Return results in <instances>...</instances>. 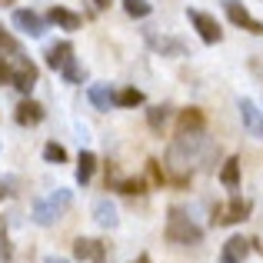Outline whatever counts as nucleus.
Segmentation results:
<instances>
[{
	"mask_svg": "<svg viewBox=\"0 0 263 263\" xmlns=\"http://www.w3.org/2000/svg\"><path fill=\"white\" fill-rule=\"evenodd\" d=\"M93 4H97V7H110V0H93Z\"/></svg>",
	"mask_w": 263,
	"mask_h": 263,
	"instance_id": "30",
	"label": "nucleus"
},
{
	"mask_svg": "<svg viewBox=\"0 0 263 263\" xmlns=\"http://www.w3.org/2000/svg\"><path fill=\"white\" fill-rule=\"evenodd\" d=\"M150 47H154V50H160V53H174V57H183L186 53V47L180 44V40H167V37H150Z\"/></svg>",
	"mask_w": 263,
	"mask_h": 263,
	"instance_id": "20",
	"label": "nucleus"
},
{
	"mask_svg": "<svg viewBox=\"0 0 263 263\" xmlns=\"http://www.w3.org/2000/svg\"><path fill=\"white\" fill-rule=\"evenodd\" d=\"M44 160H47V163H64V160H67V150L60 147V143L50 140V143L44 147Z\"/></svg>",
	"mask_w": 263,
	"mask_h": 263,
	"instance_id": "24",
	"label": "nucleus"
},
{
	"mask_svg": "<svg viewBox=\"0 0 263 263\" xmlns=\"http://www.w3.org/2000/svg\"><path fill=\"white\" fill-rule=\"evenodd\" d=\"M40 120H44V107H40V103L24 100L17 107V123L20 127H33V123H40Z\"/></svg>",
	"mask_w": 263,
	"mask_h": 263,
	"instance_id": "14",
	"label": "nucleus"
},
{
	"mask_svg": "<svg viewBox=\"0 0 263 263\" xmlns=\"http://www.w3.org/2000/svg\"><path fill=\"white\" fill-rule=\"evenodd\" d=\"M50 20L60 27V30H80V24H84V17L73 10H67V7H53L50 10Z\"/></svg>",
	"mask_w": 263,
	"mask_h": 263,
	"instance_id": "13",
	"label": "nucleus"
},
{
	"mask_svg": "<svg viewBox=\"0 0 263 263\" xmlns=\"http://www.w3.org/2000/svg\"><path fill=\"white\" fill-rule=\"evenodd\" d=\"M167 120H170V107H150L147 110V123H150V130L154 134H163V127H167Z\"/></svg>",
	"mask_w": 263,
	"mask_h": 263,
	"instance_id": "18",
	"label": "nucleus"
},
{
	"mask_svg": "<svg viewBox=\"0 0 263 263\" xmlns=\"http://www.w3.org/2000/svg\"><path fill=\"white\" fill-rule=\"evenodd\" d=\"M186 17H190V24L197 27V33H200V40H203V44H220L223 30H220V24L210 17V13H203V10H186Z\"/></svg>",
	"mask_w": 263,
	"mask_h": 263,
	"instance_id": "5",
	"label": "nucleus"
},
{
	"mask_svg": "<svg viewBox=\"0 0 263 263\" xmlns=\"http://www.w3.org/2000/svg\"><path fill=\"white\" fill-rule=\"evenodd\" d=\"M220 183H223L227 190H237V186H240V160H237V157H230V160L223 163V170H220Z\"/></svg>",
	"mask_w": 263,
	"mask_h": 263,
	"instance_id": "16",
	"label": "nucleus"
},
{
	"mask_svg": "<svg viewBox=\"0 0 263 263\" xmlns=\"http://www.w3.org/2000/svg\"><path fill=\"white\" fill-rule=\"evenodd\" d=\"M247 253H250V240L247 237H230L220 250V263H243Z\"/></svg>",
	"mask_w": 263,
	"mask_h": 263,
	"instance_id": "10",
	"label": "nucleus"
},
{
	"mask_svg": "<svg viewBox=\"0 0 263 263\" xmlns=\"http://www.w3.org/2000/svg\"><path fill=\"white\" fill-rule=\"evenodd\" d=\"M150 177H154V183H163V180H167V177H163V170H160V163H157V160H150Z\"/></svg>",
	"mask_w": 263,
	"mask_h": 263,
	"instance_id": "26",
	"label": "nucleus"
},
{
	"mask_svg": "<svg viewBox=\"0 0 263 263\" xmlns=\"http://www.w3.org/2000/svg\"><path fill=\"white\" fill-rule=\"evenodd\" d=\"M87 97H90V103H93L97 110H110V107H114V90H110V87L97 84V87L87 90Z\"/></svg>",
	"mask_w": 263,
	"mask_h": 263,
	"instance_id": "17",
	"label": "nucleus"
},
{
	"mask_svg": "<svg viewBox=\"0 0 263 263\" xmlns=\"http://www.w3.org/2000/svg\"><path fill=\"white\" fill-rule=\"evenodd\" d=\"M223 10H227V17H230L237 27H243V30H250V33H263V24L250 17V10H247L240 0H223Z\"/></svg>",
	"mask_w": 263,
	"mask_h": 263,
	"instance_id": "6",
	"label": "nucleus"
},
{
	"mask_svg": "<svg viewBox=\"0 0 263 263\" xmlns=\"http://www.w3.org/2000/svg\"><path fill=\"white\" fill-rule=\"evenodd\" d=\"M250 217V200L243 197H233L230 203H220L217 210H213V223L220 227H230V223H240V220Z\"/></svg>",
	"mask_w": 263,
	"mask_h": 263,
	"instance_id": "4",
	"label": "nucleus"
},
{
	"mask_svg": "<svg viewBox=\"0 0 263 263\" xmlns=\"http://www.w3.org/2000/svg\"><path fill=\"white\" fill-rule=\"evenodd\" d=\"M203 114H200L197 107H190V110H183L180 114V120H177V134L180 137H186V134H203Z\"/></svg>",
	"mask_w": 263,
	"mask_h": 263,
	"instance_id": "11",
	"label": "nucleus"
},
{
	"mask_svg": "<svg viewBox=\"0 0 263 263\" xmlns=\"http://www.w3.org/2000/svg\"><path fill=\"white\" fill-rule=\"evenodd\" d=\"M70 60H73V47L67 44V40H60V44H53L50 50H47V67H53V70H64Z\"/></svg>",
	"mask_w": 263,
	"mask_h": 263,
	"instance_id": "12",
	"label": "nucleus"
},
{
	"mask_svg": "<svg viewBox=\"0 0 263 263\" xmlns=\"http://www.w3.org/2000/svg\"><path fill=\"white\" fill-rule=\"evenodd\" d=\"M0 53H10V57H13V53H20V44L4 30V27H0Z\"/></svg>",
	"mask_w": 263,
	"mask_h": 263,
	"instance_id": "25",
	"label": "nucleus"
},
{
	"mask_svg": "<svg viewBox=\"0 0 263 263\" xmlns=\"http://www.w3.org/2000/svg\"><path fill=\"white\" fill-rule=\"evenodd\" d=\"M134 263H150V257H147V253H140V257H137Z\"/></svg>",
	"mask_w": 263,
	"mask_h": 263,
	"instance_id": "29",
	"label": "nucleus"
},
{
	"mask_svg": "<svg viewBox=\"0 0 263 263\" xmlns=\"http://www.w3.org/2000/svg\"><path fill=\"white\" fill-rule=\"evenodd\" d=\"M114 103L117 107H137V103H143V93L137 87H127V90H120V93H114Z\"/></svg>",
	"mask_w": 263,
	"mask_h": 263,
	"instance_id": "21",
	"label": "nucleus"
},
{
	"mask_svg": "<svg viewBox=\"0 0 263 263\" xmlns=\"http://www.w3.org/2000/svg\"><path fill=\"white\" fill-rule=\"evenodd\" d=\"M93 220L100 227H117V210H114V203H110V200H97L93 203Z\"/></svg>",
	"mask_w": 263,
	"mask_h": 263,
	"instance_id": "15",
	"label": "nucleus"
},
{
	"mask_svg": "<svg viewBox=\"0 0 263 263\" xmlns=\"http://www.w3.org/2000/svg\"><path fill=\"white\" fill-rule=\"evenodd\" d=\"M240 117H243V127L250 137H257V140H263V114L260 107L253 100H240Z\"/></svg>",
	"mask_w": 263,
	"mask_h": 263,
	"instance_id": "9",
	"label": "nucleus"
},
{
	"mask_svg": "<svg viewBox=\"0 0 263 263\" xmlns=\"http://www.w3.org/2000/svg\"><path fill=\"white\" fill-rule=\"evenodd\" d=\"M123 10H127L130 17H150L154 7H150L147 0H123Z\"/></svg>",
	"mask_w": 263,
	"mask_h": 263,
	"instance_id": "22",
	"label": "nucleus"
},
{
	"mask_svg": "<svg viewBox=\"0 0 263 263\" xmlns=\"http://www.w3.org/2000/svg\"><path fill=\"white\" fill-rule=\"evenodd\" d=\"M13 27H17V30H24L27 37H44V33H47L44 17H40V13H33V10H13Z\"/></svg>",
	"mask_w": 263,
	"mask_h": 263,
	"instance_id": "8",
	"label": "nucleus"
},
{
	"mask_svg": "<svg viewBox=\"0 0 263 263\" xmlns=\"http://www.w3.org/2000/svg\"><path fill=\"white\" fill-rule=\"evenodd\" d=\"M0 84H10V64L0 57Z\"/></svg>",
	"mask_w": 263,
	"mask_h": 263,
	"instance_id": "27",
	"label": "nucleus"
},
{
	"mask_svg": "<svg viewBox=\"0 0 263 263\" xmlns=\"http://www.w3.org/2000/svg\"><path fill=\"white\" fill-rule=\"evenodd\" d=\"M73 203V193L70 190H53V193H47L44 200H37L33 203V223H40V227H50V223H57L60 217L67 213V206Z\"/></svg>",
	"mask_w": 263,
	"mask_h": 263,
	"instance_id": "2",
	"label": "nucleus"
},
{
	"mask_svg": "<svg viewBox=\"0 0 263 263\" xmlns=\"http://www.w3.org/2000/svg\"><path fill=\"white\" fill-rule=\"evenodd\" d=\"M10 243H7V237H4V233H0V257H4V260H10Z\"/></svg>",
	"mask_w": 263,
	"mask_h": 263,
	"instance_id": "28",
	"label": "nucleus"
},
{
	"mask_svg": "<svg viewBox=\"0 0 263 263\" xmlns=\"http://www.w3.org/2000/svg\"><path fill=\"white\" fill-rule=\"evenodd\" d=\"M4 193H7V186H4V183H0V197H4Z\"/></svg>",
	"mask_w": 263,
	"mask_h": 263,
	"instance_id": "32",
	"label": "nucleus"
},
{
	"mask_svg": "<svg viewBox=\"0 0 263 263\" xmlns=\"http://www.w3.org/2000/svg\"><path fill=\"white\" fill-rule=\"evenodd\" d=\"M10 84L20 90V93H30L33 84H37V67L24 57V53H13L10 57Z\"/></svg>",
	"mask_w": 263,
	"mask_h": 263,
	"instance_id": "3",
	"label": "nucleus"
},
{
	"mask_svg": "<svg viewBox=\"0 0 263 263\" xmlns=\"http://www.w3.org/2000/svg\"><path fill=\"white\" fill-rule=\"evenodd\" d=\"M93 170H97V157L90 154V150H84V154H80V160H77V183H90Z\"/></svg>",
	"mask_w": 263,
	"mask_h": 263,
	"instance_id": "19",
	"label": "nucleus"
},
{
	"mask_svg": "<svg viewBox=\"0 0 263 263\" xmlns=\"http://www.w3.org/2000/svg\"><path fill=\"white\" fill-rule=\"evenodd\" d=\"M47 263H67V260H60V257H50V260H47Z\"/></svg>",
	"mask_w": 263,
	"mask_h": 263,
	"instance_id": "31",
	"label": "nucleus"
},
{
	"mask_svg": "<svg viewBox=\"0 0 263 263\" xmlns=\"http://www.w3.org/2000/svg\"><path fill=\"white\" fill-rule=\"evenodd\" d=\"M60 73H64V80H67V84H80V80L87 77V70H84V67L77 64V60H70V64H67V67H64Z\"/></svg>",
	"mask_w": 263,
	"mask_h": 263,
	"instance_id": "23",
	"label": "nucleus"
},
{
	"mask_svg": "<svg viewBox=\"0 0 263 263\" xmlns=\"http://www.w3.org/2000/svg\"><path fill=\"white\" fill-rule=\"evenodd\" d=\"M167 240L170 243H180V247H197L200 240H203V230H200L197 223H193L190 217H186L180 206H170L167 213Z\"/></svg>",
	"mask_w": 263,
	"mask_h": 263,
	"instance_id": "1",
	"label": "nucleus"
},
{
	"mask_svg": "<svg viewBox=\"0 0 263 263\" xmlns=\"http://www.w3.org/2000/svg\"><path fill=\"white\" fill-rule=\"evenodd\" d=\"M73 257L84 260V263H103V260H107V243L90 240V237H80L77 243H73Z\"/></svg>",
	"mask_w": 263,
	"mask_h": 263,
	"instance_id": "7",
	"label": "nucleus"
}]
</instances>
